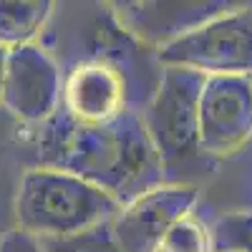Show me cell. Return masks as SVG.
Listing matches in <instances>:
<instances>
[{"label":"cell","instance_id":"6da1fadb","mask_svg":"<svg viewBox=\"0 0 252 252\" xmlns=\"http://www.w3.org/2000/svg\"><path fill=\"white\" fill-rule=\"evenodd\" d=\"M46 161L51 169L76 174L103 189L119 204L164 184V164L144 119L131 109L101 126L61 119L46 141Z\"/></svg>","mask_w":252,"mask_h":252},{"label":"cell","instance_id":"7a4b0ae2","mask_svg":"<svg viewBox=\"0 0 252 252\" xmlns=\"http://www.w3.org/2000/svg\"><path fill=\"white\" fill-rule=\"evenodd\" d=\"M121 204L76 174L38 166L20 179L15 197L18 229L35 240H61L109 224Z\"/></svg>","mask_w":252,"mask_h":252},{"label":"cell","instance_id":"3957f363","mask_svg":"<svg viewBox=\"0 0 252 252\" xmlns=\"http://www.w3.org/2000/svg\"><path fill=\"white\" fill-rule=\"evenodd\" d=\"M164 68H189L209 76L252 78V8L237 5L159 48Z\"/></svg>","mask_w":252,"mask_h":252},{"label":"cell","instance_id":"277c9868","mask_svg":"<svg viewBox=\"0 0 252 252\" xmlns=\"http://www.w3.org/2000/svg\"><path fill=\"white\" fill-rule=\"evenodd\" d=\"M204 76L189 68H164L159 89L144 114V126L164 172L199 152V94Z\"/></svg>","mask_w":252,"mask_h":252},{"label":"cell","instance_id":"5b68a950","mask_svg":"<svg viewBox=\"0 0 252 252\" xmlns=\"http://www.w3.org/2000/svg\"><path fill=\"white\" fill-rule=\"evenodd\" d=\"M199 152L229 157L252 139V78L209 76L199 94Z\"/></svg>","mask_w":252,"mask_h":252},{"label":"cell","instance_id":"8992f818","mask_svg":"<svg viewBox=\"0 0 252 252\" xmlns=\"http://www.w3.org/2000/svg\"><path fill=\"white\" fill-rule=\"evenodd\" d=\"M197 197L199 192L192 184H159L121 204L111 220V232L121 252H159L166 232L192 215Z\"/></svg>","mask_w":252,"mask_h":252},{"label":"cell","instance_id":"52a82bcc","mask_svg":"<svg viewBox=\"0 0 252 252\" xmlns=\"http://www.w3.org/2000/svg\"><path fill=\"white\" fill-rule=\"evenodd\" d=\"M63 91L61 71L53 58L33 43L8 53V68L0 103L20 121L38 124L58 111Z\"/></svg>","mask_w":252,"mask_h":252},{"label":"cell","instance_id":"ba28073f","mask_svg":"<svg viewBox=\"0 0 252 252\" xmlns=\"http://www.w3.org/2000/svg\"><path fill=\"white\" fill-rule=\"evenodd\" d=\"M63 109L73 124L101 126L126 111V83L106 61H81L63 81Z\"/></svg>","mask_w":252,"mask_h":252},{"label":"cell","instance_id":"9c48e42d","mask_svg":"<svg viewBox=\"0 0 252 252\" xmlns=\"http://www.w3.org/2000/svg\"><path fill=\"white\" fill-rule=\"evenodd\" d=\"M237 5L240 3H220V0L217 3H121L116 5V13L129 33L164 48Z\"/></svg>","mask_w":252,"mask_h":252},{"label":"cell","instance_id":"30bf717a","mask_svg":"<svg viewBox=\"0 0 252 252\" xmlns=\"http://www.w3.org/2000/svg\"><path fill=\"white\" fill-rule=\"evenodd\" d=\"M53 10L48 0H0V48L28 46Z\"/></svg>","mask_w":252,"mask_h":252},{"label":"cell","instance_id":"8fae6325","mask_svg":"<svg viewBox=\"0 0 252 252\" xmlns=\"http://www.w3.org/2000/svg\"><path fill=\"white\" fill-rule=\"evenodd\" d=\"M212 252H252V212H224L209 227Z\"/></svg>","mask_w":252,"mask_h":252},{"label":"cell","instance_id":"7c38bea8","mask_svg":"<svg viewBox=\"0 0 252 252\" xmlns=\"http://www.w3.org/2000/svg\"><path fill=\"white\" fill-rule=\"evenodd\" d=\"M38 245L46 252H121V247L111 232V222L86 229L81 235H71V237L38 240Z\"/></svg>","mask_w":252,"mask_h":252},{"label":"cell","instance_id":"4fadbf2b","mask_svg":"<svg viewBox=\"0 0 252 252\" xmlns=\"http://www.w3.org/2000/svg\"><path fill=\"white\" fill-rule=\"evenodd\" d=\"M159 252H212L209 229L189 215L166 232L159 245Z\"/></svg>","mask_w":252,"mask_h":252},{"label":"cell","instance_id":"5bb4252c","mask_svg":"<svg viewBox=\"0 0 252 252\" xmlns=\"http://www.w3.org/2000/svg\"><path fill=\"white\" fill-rule=\"evenodd\" d=\"M0 252H46V250L38 245L35 237L20 232V229H10L0 240Z\"/></svg>","mask_w":252,"mask_h":252},{"label":"cell","instance_id":"9a60e30c","mask_svg":"<svg viewBox=\"0 0 252 252\" xmlns=\"http://www.w3.org/2000/svg\"><path fill=\"white\" fill-rule=\"evenodd\" d=\"M8 53L5 48H0V98H3V83H5V68H8Z\"/></svg>","mask_w":252,"mask_h":252}]
</instances>
